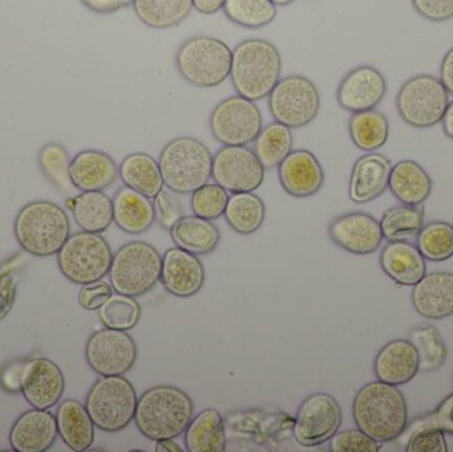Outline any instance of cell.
Wrapping results in <instances>:
<instances>
[{
	"instance_id": "obj_1",
	"label": "cell",
	"mask_w": 453,
	"mask_h": 452,
	"mask_svg": "<svg viewBox=\"0 0 453 452\" xmlns=\"http://www.w3.org/2000/svg\"><path fill=\"white\" fill-rule=\"evenodd\" d=\"M357 429L380 443L398 440L409 426V409L398 387L382 381L369 382L353 401Z\"/></svg>"
},
{
	"instance_id": "obj_2",
	"label": "cell",
	"mask_w": 453,
	"mask_h": 452,
	"mask_svg": "<svg viewBox=\"0 0 453 452\" xmlns=\"http://www.w3.org/2000/svg\"><path fill=\"white\" fill-rule=\"evenodd\" d=\"M193 398L177 387L158 385L138 398L134 422L148 440H175L188 429L194 417Z\"/></svg>"
},
{
	"instance_id": "obj_3",
	"label": "cell",
	"mask_w": 453,
	"mask_h": 452,
	"mask_svg": "<svg viewBox=\"0 0 453 452\" xmlns=\"http://www.w3.org/2000/svg\"><path fill=\"white\" fill-rule=\"evenodd\" d=\"M281 53L265 39L242 40L232 50V87L237 95L250 101L268 97L281 79Z\"/></svg>"
},
{
	"instance_id": "obj_4",
	"label": "cell",
	"mask_w": 453,
	"mask_h": 452,
	"mask_svg": "<svg viewBox=\"0 0 453 452\" xmlns=\"http://www.w3.org/2000/svg\"><path fill=\"white\" fill-rule=\"evenodd\" d=\"M13 234L23 251L32 257L58 255L71 235V220L63 207L50 201H35L21 207Z\"/></svg>"
},
{
	"instance_id": "obj_5",
	"label": "cell",
	"mask_w": 453,
	"mask_h": 452,
	"mask_svg": "<svg viewBox=\"0 0 453 452\" xmlns=\"http://www.w3.org/2000/svg\"><path fill=\"white\" fill-rule=\"evenodd\" d=\"M212 156L202 141L178 137L167 142L159 154V169L165 186L174 194H193L212 178Z\"/></svg>"
},
{
	"instance_id": "obj_6",
	"label": "cell",
	"mask_w": 453,
	"mask_h": 452,
	"mask_svg": "<svg viewBox=\"0 0 453 452\" xmlns=\"http://www.w3.org/2000/svg\"><path fill=\"white\" fill-rule=\"evenodd\" d=\"M232 50L223 40L198 34L186 40L175 53L180 77L196 88H217L231 73Z\"/></svg>"
},
{
	"instance_id": "obj_7",
	"label": "cell",
	"mask_w": 453,
	"mask_h": 452,
	"mask_svg": "<svg viewBox=\"0 0 453 452\" xmlns=\"http://www.w3.org/2000/svg\"><path fill=\"white\" fill-rule=\"evenodd\" d=\"M162 255L146 241H130L113 254L109 278L116 294L138 297L161 279Z\"/></svg>"
},
{
	"instance_id": "obj_8",
	"label": "cell",
	"mask_w": 453,
	"mask_h": 452,
	"mask_svg": "<svg viewBox=\"0 0 453 452\" xmlns=\"http://www.w3.org/2000/svg\"><path fill=\"white\" fill-rule=\"evenodd\" d=\"M138 397L124 376L101 377L90 387L85 408L97 429L119 433L134 421Z\"/></svg>"
},
{
	"instance_id": "obj_9",
	"label": "cell",
	"mask_w": 453,
	"mask_h": 452,
	"mask_svg": "<svg viewBox=\"0 0 453 452\" xmlns=\"http://www.w3.org/2000/svg\"><path fill=\"white\" fill-rule=\"evenodd\" d=\"M113 252L101 234L81 233L69 235L58 254L61 273L74 284L93 283L109 275Z\"/></svg>"
},
{
	"instance_id": "obj_10",
	"label": "cell",
	"mask_w": 453,
	"mask_h": 452,
	"mask_svg": "<svg viewBox=\"0 0 453 452\" xmlns=\"http://www.w3.org/2000/svg\"><path fill=\"white\" fill-rule=\"evenodd\" d=\"M449 103V90L441 79L431 74H417L407 80L396 96L399 116L417 129L441 124Z\"/></svg>"
},
{
	"instance_id": "obj_11",
	"label": "cell",
	"mask_w": 453,
	"mask_h": 452,
	"mask_svg": "<svg viewBox=\"0 0 453 452\" xmlns=\"http://www.w3.org/2000/svg\"><path fill=\"white\" fill-rule=\"evenodd\" d=\"M266 98L274 121L290 129L308 126L321 109V96L316 84L300 74L280 79Z\"/></svg>"
},
{
	"instance_id": "obj_12",
	"label": "cell",
	"mask_w": 453,
	"mask_h": 452,
	"mask_svg": "<svg viewBox=\"0 0 453 452\" xmlns=\"http://www.w3.org/2000/svg\"><path fill=\"white\" fill-rule=\"evenodd\" d=\"M212 137L223 146H247L263 129V116L255 101L240 95L220 101L209 119Z\"/></svg>"
},
{
	"instance_id": "obj_13",
	"label": "cell",
	"mask_w": 453,
	"mask_h": 452,
	"mask_svg": "<svg viewBox=\"0 0 453 452\" xmlns=\"http://www.w3.org/2000/svg\"><path fill=\"white\" fill-rule=\"evenodd\" d=\"M342 425V409L327 393H313L301 402L296 413L293 437L303 448L324 445Z\"/></svg>"
},
{
	"instance_id": "obj_14",
	"label": "cell",
	"mask_w": 453,
	"mask_h": 452,
	"mask_svg": "<svg viewBox=\"0 0 453 452\" xmlns=\"http://www.w3.org/2000/svg\"><path fill=\"white\" fill-rule=\"evenodd\" d=\"M137 357V344L125 331L101 329L85 345V360L100 377L124 376L134 366Z\"/></svg>"
},
{
	"instance_id": "obj_15",
	"label": "cell",
	"mask_w": 453,
	"mask_h": 452,
	"mask_svg": "<svg viewBox=\"0 0 453 452\" xmlns=\"http://www.w3.org/2000/svg\"><path fill=\"white\" fill-rule=\"evenodd\" d=\"M264 178L265 167L248 146H223L212 158V180L228 193H253Z\"/></svg>"
},
{
	"instance_id": "obj_16",
	"label": "cell",
	"mask_w": 453,
	"mask_h": 452,
	"mask_svg": "<svg viewBox=\"0 0 453 452\" xmlns=\"http://www.w3.org/2000/svg\"><path fill=\"white\" fill-rule=\"evenodd\" d=\"M330 241L354 255L374 254L383 241L380 223L372 215L354 211L340 215L327 228Z\"/></svg>"
},
{
	"instance_id": "obj_17",
	"label": "cell",
	"mask_w": 453,
	"mask_h": 452,
	"mask_svg": "<svg viewBox=\"0 0 453 452\" xmlns=\"http://www.w3.org/2000/svg\"><path fill=\"white\" fill-rule=\"evenodd\" d=\"M64 390L65 379L58 364L44 357L27 361L20 392L32 408L50 410L60 402Z\"/></svg>"
},
{
	"instance_id": "obj_18",
	"label": "cell",
	"mask_w": 453,
	"mask_h": 452,
	"mask_svg": "<svg viewBox=\"0 0 453 452\" xmlns=\"http://www.w3.org/2000/svg\"><path fill=\"white\" fill-rule=\"evenodd\" d=\"M388 93L385 76L372 65L351 69L338 85L337 101L350 113L375 109Z\"/></svg>"
},
{
	"instance_id": "obj_19",
	"label": "cell",
	"mask_w": 453,
	"mask_h": 452,
	"mask_svg": "<svg viewBox=\"0 0 453 452\" xmlns=\"http://www.w3.org/2000/svg\"><path fill=\"white\" fill-rule=\"evenodd\" d=\"M159 280L170 295L186 299L203 288L206 271L196 255L180 247H173L162 257Z\"/></svg>"
},
{
	"instance_id": "obj_20",
	"label": "cell",
	"mask_w": 453,
	"mask_h": 452,
	"mask_svg": "<svg viewBox=\"0 0 453 452\" xmlns=\"http://www.w3.org/2000/svg\"><path fill=\"white\" fill-rule=\"evenodd\" d=\"M277 167L282 188L295 198H308L324 186V169L317 157L305 149L290 151Z\"/></svg>"
},
{
	"instance_id": "obj_21",
	"label": "cell",
	"mask_w": 453,
	"mask_h": 452,
	"mask_svg": "<svg viewBox=\"0 0 453 452\" xmlns=\"http://www.w3.org/2000/svg\"><path fill=\"white\" fill-rule=\"evenodd\" d=\"M58 422L50 411L32 409L11 427L10 445L16 452H45L58 438Z\"/></svg>"
},
{
	"instance_id": "obj_22",
	"label": "cell",
	"mask_w": 453,
	"mask_h": 452,
	"mask_svg": "<svg viewBox=\"0 0 453 452\" xmlns=\"http://www.w3.org/2000/svg\"><path fill=\"white\" fill-rule=\"evenodd\" d=\"M391 165L388 157L369 153L357 159L349 182V198L358 204L369 203L380 198L388 188Z\"/></svg>"
},
{
	"instance_id": "obj_23",
	"label": "cell",
	"mask_w": 453,
	"mask_h": 452,
	"mask_svg": "<svg viewBox=\"0 0 453 452\" xmlns=\"http://www.w3.org/2000/svg\"><path fill=\"white\" fill-rule=\"evenodd\" d=\"M411 303L418 315L427 320L441 321L453 316V273H426L412 287Z\"/></svg>"
},
{
	"instance_id": "obj_24",
	"label": "cell",
	"mask_w": 453,
	"mask_h": 452,
	"mask_svg": "<svg viewBox=\"0 0 453 452\" xmlns=\"http://www.w3.org/2000/svg\"><path fill=\"white\" fill-rule=\"evenodd\" d=\"M419 355L410 340H393L375 356L374 374L378 381L402 387L419 373Z\"/></svg>"
},
{
	"instance_id": "obj_25",
	"label": "cell",
	"mask_w": 453,
	"mask_h": 452,
	"mask_svg": "<svg viewBox=\"0 0 453 452\" xmlns=\"http://www.w3.org/2000/svg\"><path fill=\"white\" fill-rule=\"evenodd\" d=\"M119 166L116 161L105 151H80L71 159L69 177L76 190L104 191L111 188L119 178Z\"/></svg>"
},
{
	"instance_id": "obj_26",
	"label": "cell",
	"mask_w": 453,
	"mask_h": 452,
	"mask_svg": "<svg viewBox=\"0 0 453 452\" xmlns=\"http://www.w3.org/2000/svg\"><path fill=\"white\" fill-rule=\"evenodd\" d=\"M383 272L402 287H414L427 272L426 259L411 241H388L380 257Z\"/></svg>"
},
{
	"instance_id": "obj_27",
	"label": "cell",
	"mask_w": 453,
	"mask_h": 452,
	"mask_svg": "<svg viewBox=\"0 0 453 452\" xmlns=\"http://www.w3.org/2000/svg\"><path fill=\"white\" fill-rule=\"evenodd\" d=\"M113 219L117 227L129 235L145 234L157 219L154 202L125 186L114 195Z\"/></svg>"
},
{
	"instance_id": "obj_28",
	"label": "cell",
	"mask_w": 453,
	"mask_h": 452,
	"mask_svg": "<svg viewBox=\"0 0 453 452\" xmlns=\"http://www.w3.org/2000/svg\"><path fill=\"white\" fill-rule=\"evenodd\" d=\"M388 188L402 204L420 206L430 198L434 182L422 165L404 159L391 169Z\"/></svg>"
},
{
	"instance_id": "obj_29",
	"label": "cell",
	"mask_w": 453,
	"mask_h": 452,
	"mask_svg": "<svg viewBox=\"0 0 453 452\" xmlns=\"http://www.w3.org/2000/svg\"><path fill=\"white\" fill-rule=\"evenodd\" d=\"M58 435L74 452L89 450L95 442V424L87 408L79 401L65 400L56 413Z\"/></svg>"
},
{
	"instance_id": "obj_30",
	"label": "cell",
	"mask_w": 453,
	"mask_h": 452,
	"mask_svg": "<svg viewBox=\"0 0 453 452\" xmlns=\"http://www.w3.org/2000/svg\"><path fill=\"white\" fill-rule=\"evenodd\" d=\"M175 246L196 255H210L220 243V231L212 220L183 215L170 230Z\"/></svg>"
},
{
	"instance_id": "obj_31",
	"label": "cell",
	"mask_w": 453,
	"mask_h": 452,
	"mask_svg": "<svg viewBox=\"0 0 453 452\" xmlns=\"http://www.w3.org/2000/svg\"><path fill=\"white\" fill-rule=\"evenodd\" d=\"M186 451L225 452V419L217 409H206L193 417L185 432Z\"/></svg>"
},
{
	"instance_id": "obj_32",
	"label": "cell",
	"mask_w": 453,
	"mask_h": 452,
	"mask_svg": "<svg viewBox=\"0 0 453 452\" xmlns=\"http://www.w3.org/2000/svg\"><path fill=\"white\" fill-rule=\"evenodd\" d=\"M119 177L127 188L154 199L164 190V178L158 161L148 153H133L122 159Z\"/></svg>"
},
{
	"instance_id": "obj_33",
	"label": "cell",
	"mask_w": 453,
	"mask_h": 452,
	"mask_svg": "<svg viewBox=\"0 0 453 452\" xmlns=\"http://www.w3.org/2000/svg\"><path fill=\"white\" fill-rule=\"evenodd\" d=\"M69 207L76 225L87 233H105L114 223L113 199L104 191H84L72 199Z\"/></svg>"
},
{
	"instance_id": "obj_34",
	"label": "cell",
	"mask_w": 453,
	"mask_h": 452,
	"mask_svg": "<svg viewBox=\"0 0 453 452\" xmlns=\"http://www.w3.org/2000/svg\"><path fill=\"white\" fill-rule=\"evenodd\" d=\"M137 18L149 28L169 29L180 26L193 11V0H133Z\"/></svg>"
},
{
	"instance_id": "obj_35",
	"label": "cell",
	"mask_w": 453,
	"mask_h": 452,
	"mask_svg": "<svg viewBox=\"0 0 453 452\" xmlns=\"http://www.w3.org/2000/svg\"><path fill=\"white\" fill-rule=\"evenodd\" d=\"M265 215V203L255 193L232 194L225 211L226 222L240 235H252L260 230Z\"/></svg>"
},
{
	"instance_id": "obj_36",
	"label": "cell",
	"mask_w": 453,
	"mask_h": 452,
	"mask_svg": "<svg viewBox=\"0 0 453 452\" xmlns=\"http://www.w3.org/2000/svg\"><path fill=\"white\" fill-rule=\"evenodd\" d=\"M349 134L357 148L372 153L388 142L390 122L382 111L375 109L353 113L349 119Z\"/></svg>"
},
{
	"instance_id": "obj_37",
	"label": "cell",
	"mask_w": 453,
	"mask_h": 452,
	"mask_svg": "<svg viewBox=\"0 0 453 452\" xmlns=\"http://www.w3.org/2000/svg\"><path fill=\"white\" fill-rule=\"evenodd\" d=\"M292 148V129L276 121L263 127L253 141V151L265 170L279 166L289 156Z\"/></svg>"
},
{
	"instance_id": "obj_38",
	"label": "cell",
	"mask_w": 453,
	"mask_h": 452,
	"mask_svg": "<svg viewBox=\"0 0 453 452\" xmlns=\"http://www.w3.org/2000/svg\"><path fill=\"white\" fill-rule=\"evenodd\" d=\"M383 238L388 241H417L425 226V210L420 206L391 207L380 219Z\"/></svg>"
},
{
	"instance_id": "obj_39",
	"label": "cell",
	"mask_w": 453,
	"mask_h": 452,
	"mask_svg": "<svg viewBox=\"0 0 453 452\" xmlns=\"http://www.w3.org/2000/svg\"><path fill=\"white\" fill-rule=\"evenodd\" d=\"M409 337L419 355V372L433 373L446 364L449 348L435 326H415L410 331Z\"/></svg>"
},
{
	"instance_id": "obj_40",
	"label": "cell",
	"mask_w": 453,
	"mask_h": 452,
	"mask_svg": "<svg viewBox=\"0 0 453 452\" xmlns=\"http://www.w3.org/2000/svg\"><path fill=\"white\" fill-rule=\"evenodd\" d=\"M223 11L232 23L250 29L264 28L277 16L271 0H226Z\"/></svg>"
},
{
	"instance_id": "obj_41",
	"label": "cell",
	"mask_w": 453,
	"mask_h": 452,
	"mask_svg": "<svg viewBox=\"0 0 453 452\" xmlns=\"http://www.w3.org/2000/svg\"><path fill=\"white\" fill-rule=\"evenodd\" d=\"M417 247L426 260L441 263L453 257V226L447 222H431L418 234Z\"/></svg>"
},
{
	"instance_id": "obj_42",
	"label": "cell",
	"mask_w": 453,
	"mask_h": 452,
	"mask_svg": "<svg viewBox=\"0 0 453 452\" xmlns=\"http://www.w3.org/2000/svg\"><path fill=\"white\" fill-rule=\"evenodd\" d=\"M98 315L105 328L127 332L140 323L142 310L134 297L113 294L98 310Z\"/></svg>"
},
{
	"instance_id": "obj_43",
	"label": "cell",
	"mask_w": 453,
	"mask_h": 452,
	"mask_svg": "<svg viewBox=\"0 0 453 452\" xmlns=\"http://www.w3.org/2000/svg\"><path fill=\"white\" fill-rule=\"evenodd\" d=\"M39 162L42 172L53 185L58 186L64 193H71L72 188H74L69 177L71 158L63 145L58 142L47 143L40 150Z\"/></svg>"
},
{
	"instance_id": "obj_44",
	"label": "cell",
	"mask_w": 453,
	"mask_h": 452,
	"mask_svg": "<svg viewBox=\"0 0 453 452\" xmlns=\"http://www.w3.org/2000/svg\"><path fill=\"white\" fill-rule=\"evenodd\" d=\"M228 191L218 183H207L191 195V210L194 215L204 219L217 220L225 215L228 203Z\"/></svg>"
},
{
	"instance_id": "obj_45",
	"label": "cell",
	"mask_w": 453,
	"mask_h": 452,
	"mask_svg": "<svg viewBox=\"0 0 453 452\" xmlns=\"http://www.w3.org/2000/svg\"><path fill=\"white\" fill-rule=\"evenodd\" d=\"M407 452H449L446 433L434 425L415 421L409 432Z\"/></svg>"
},
{
	"instance_id": "obj_46",
	"label": "cell",
	"mask_w": 453,
	"mask_h": 452,
	"mask_svg": "<svg viewBox=\"0 0 453 452\" xmlns=\"http://www.w3.org/2000/svg\"><path fill=\"white\" fill-rule=\"evenodd\" d=\"M332 452H380V445L359 429L345 430L329 441Z\"/></svg>"
},
{
	"instance_id": "obj_47",
	"label": "cell",
	"mask_w": 453,
	"mask_h": 452,
	"mask_svg": "<svg viewBox=\"0 0 453 452\" xmlns=\"http://www.w3.org/2000/svg\"><path fill=\"white\" fill-rule=\"evenodd\" d=\"M26 260L21 257H16L0 267V321L4 320L12 310L16 299V271L21 267Z\"/></svg>"
},
{
	"instance_id": "obj_48",
	"label": "cell",
	"mask_w": 453,
	"mask_h": 452,
	"mask_svg": "<svg viewBox=\"0 0 453 452\" xmlns=\"http://www.w3.org/2000/svg\"><path fill=\"white\" fill-rule=\"evenodd\" d=\"M157 218L159 225L165 230H172L173 226L183 217V207L178 199H175L169 191L162 190L154 198Z\"/></svg>"
},
{
	"instance_id": "obj_49",
	"label": "cell",
	"mask_w": 453,
	"mask_h": 452,
	"mask_svg": "<svg viewBox=\"0 0 453 452\" xmlns=\"http://www.w3.org/2000/svg\"><path fill=\"white\" fill-rule=\"evenodd\" d=\"M113 294V287L106 281L97 280L84 284L79 294L80 307L85 310H98Z\"/></svg>"
},
{
	"instance_id": "obj_50",
	"label": "cell",
	"mask_w": 453,
	"mask_h": 452,
	"mask_svg": "<svg viewBox=\"0 0 453 452\" xmlns=\"http://www.w3.org/2000/svg\"><path fill=\"white\" fill-rule=\"evenodd\" d=\"M415 11L427 20L443 23L453 18V0H411Z\"/></svg>"
},
{
	"instance_id": "obj_51",
	"label": "cell",
	"mask_w": 453,
	"mask_h": 452,
	"mask_svg": "<svg viewBox=\"0 0 453 452\" xmlns=\"http://www.w3.org/2000/svg\"><path fill=\"white\" fill-rule=\"evenodd\" d=\"M417 421L434 425V426L443 430L446 434L453 435V393L441 401V405L434 413L422 417Z\"/></svg>"
},
{
	"instance_id": "obj_52",
	"label": "cell",
	"mask_w": 453,
	"mask_h": 452,
	"mask_svg": "<svg viewBox=\"0 0 453 452\" xmlns=\"http://www.w3.org/2000/svg\"><path fill=\"white\" fill-rule=\"evenodd\" d=\"M27 361H16V363L8 364L2 373H0V385L3 389L11 393L20 392L21 376H23L24 368Z\"/></svg>"
},
{
	"instance_id": "obj_53",
	"label": "cell",
	"mask_w": 453,
	"mask_h": 452,
	"mask_svg": "<svg viewBox=\"0 0 453 452\" xmlns=\"http://www.w3.org/2000/svg\"><path fill=\"white\" fill-rule=\"evenodd\" d=\"M84 7L96 13H113L133 4V0H80Z\"/></svg>"
},
{
	"instance_id": "obj_54",
	"label": "cell",
	"mask_w": 453,
	"mask_h": 452,
	"mask_svg": "<svg viewBox=\"0 0 453 452\" xmlns=\"http://www.w3.org/2000/svg\"><path fill=\"white\" fill-rule=\"evenodd\" d=\"M441 80L449 93L453 95V47L441 60Z\"/></svg>"
},
{
	"instance_id": "obj_55",
	"label": "cell",
	"mask_w": 453,
	"mask_h": 452,
	"mask_svg": "<svg viewBox=\"0 0 453 452\" xmlns=\"http://www.w3.org/2000/svg\"><path fill=\"white\" fill-rule=\"evenodd\" d=\"M226 0H193V7L202 15H214L225 7Z\"/></svg>"
},
{
	"instance_id": "obj_56",
	"label": "cell",
	"mask_w": 453,
	"mask_h": 452,
	"mask_svg": "<svg viewBox=\"0 0 453 452\" xmlns=\"http://www.w3.org/2000/svg\"><path fill=\"white\" fill-rule=\"evenodd\" d=\"M154 451L156 452H183V448L178 445L177 442H174V440H162L157 441L156 448H154Z\"/></svg>"
},
{
	"instance_id": "obj_57",
	"label": "cell",
	"mask_w": 453,
	"mask_h": 452,
	"mask_svg": "<svg viewBox=\"0 0 453 452\" xmlns=\"http://www.w3.org/2000/svg\"><path fill=\"white\" fill-rule=\"evenodd\" d=\"M441 124H443L444 134L453 140V101L449 103V108H447L446 113H444L443 119H441Z\"/></svg>"
},
{
	"instance_id": "obj_58",
	"label": "cell",
	"mask_w": 453,
	"mask_h": 452,
	"mask_svg": "<svg viewBox=\"0 0 453 452\" xmlns=\"http://www.w3.org/2000/svg\"><path fill=\"white\" fill-rule=\"evenodd\" d=\"M277 7H287V5L292 4L296 0H271Z\"/></svg>"
}]
</instances>
